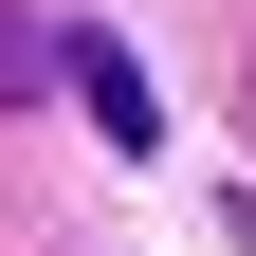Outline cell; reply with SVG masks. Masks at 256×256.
<instances>
[{"instance_id":"cell-3","label":"cell","mask_w":256,"mask_h":256,"mask_svg":"<svg viewBox=\"0 0 256 256\" xmlns=\"http://www.w3.org/2000/svg\"><path fill=\"white\" fill-rule=\"evenodd\" d=\"M238 110H256V74H238Z\"/></svg>"},{"instance_id":"cell-1","label":"cell","mask_w":256,"mask_h":256,"mask_svg":"<svg viewBox=\"0 0 256 256\" xmlns=\"http://www.w3.org/2000/svg\"><path fill=\"white\" fill-rule=\"evenodd\" d=\"M74 110L110 128V146H146V128H165V92L128 74V37H74Z\"/></svg>"},{"instance_id":"cell-2","label":"cell","mask_w":256,"mask_h":256,"mask_svg":"<svg viewBox=\"0 0 256 256\" xmlns=\"http://www.w3.org/2000/svg\"><path fill=\"white\" fill-rule=\"evenodd\" d=\"M55 74H74V37H55V18H18V0H0V110H37Z\"/></svg>"}]
</instances>
